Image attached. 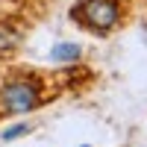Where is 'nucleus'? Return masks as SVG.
Instances as JSON below:
<instances>
[{"mask_svg":"<svg viewBox=\"0 0 147 147\" xmlns=\"http://www.w3.org/2000/svg\"><path fill=\"white\" fill-rule=\"evenodd\" d=\"M74 18L88 30H112L118 24V6L115 0H82L74 6Z\"/></svg>","mask_w":147,"mask_h":147,"instance_id":"obj_1","label":"nucleus"},{"mask_svg":"<svg viewBox=\"0 0 147 147\" xmlns=\"http://www.w3.org/2000/svg\"><path fill=\"white\" fill-rule=\"evenodd\" d=\"M0 103L6 112H30L38 106V85L27 80H15L0 91Z\"/></svg>","mask_w":147,"mask_h":147,"instance_id":"obj_2","label":"nucleus"},{"mask_svg":"<svg viewBox=\"0 0 147 147\" xmlns=\"http://www.w3.org/2000/svg\"><path fill=\"white\" fill-rule=\"evenodd\" d=\"M18 44H21V32L15 27H9V24H0V56L15 50Z\"/></svg>","mask_w":147,"mask_h":147,"instance_id":"obj_3","label":"nucleus"},{"mask_svg":"<svg viewBox=\"0 0 147 147\" xmlns=\"http://www.w3.org/2000/svg\"><path fill=\"white\" fill-rule=\"evenodd\" d=\"M80 56V47L77 44H56L50 50V59L53 62H74V59Z\"/></svg>","mask_w":147,"mask_h":147,"instance_id":"obj_4","label":"nucleus"},{"mask_svg":"<svg viewBox=\"0 0 147 147\" xmlns=\"http://www.w3.org/2000/svg\"><path fill=\"white\" fill-rule=\"evenodd\" d=\"M24 132H30V127H27V124H18V127H12V129H6V132H3V138H6V141H12V138H18V136H24Z\"/></svg>","mask_w":147,"mask_h":147,"instance_id":"obj_5","label":"nucleus"}]
</instances>
